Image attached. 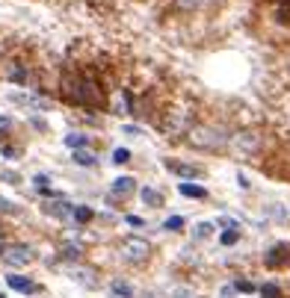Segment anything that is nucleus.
I'll return each mask as SVG.
<instances>
[{"label": "nucleus", "mask_w": 290, "mask_h": 298, "mask_svg": "<svg viewBox=\"0 0 290 298\" xmlns=\"http://www.w3.org/2000/svg\"><path fill=\"white\" fill-rule=\"evenodd\" d=\"M128 225H133V227H139V225H142V218H136V215H128Z\"/></svg>", "instance_id": "obj_28"}, {"label": "nucleus", "mask_w": 290, "mask_h": 298, "mask_svg": "<svg viewBox=\"0 0 290 298\" xmlns=\"http://www.w3.org/2000/svg\"><path fill=\"white\" fill-rule=\"evenodd\" d=\"M163 227H166V230H181L184 218H181V215H172V218H166V225H163Z\"/></svg>", "instance_id": "obj_20"}, {"label": "nucleus", "mask_w": 290, "mask_h": 298, "mask_svg": "<svg viewBox=\"0 0 290 298\" xmlns=\"http://www.w3.org/2000/svg\"><path fill=\"white\" fill-rule=\"evenodd\" d=\"M0 213H18V207H15V204H9L6 198H0Z\"/></svg>", "instance_id": "obj_25"}, {"label": "nucleus", "mask_w": 290, "mask_h": 298, "mask_svg": "<svg viewBox=\"0 0 290 298\" xmlns=\"http://www.w3.org/2000/svg\"><path fill=\"white\" fill-rule=\"evenodd\" d=\"M166 168L178 177H202V168L190 166V163H175V160H166Z\"/></svg>", "instance_id": "obj_6"}, {"label": "nucleus", "mask_w": 290, "mask_h": 298, "mask_svg": "<svg viewBox=\"0 0 290 298\" xmlns=\"http://www.w3.org/2000/svg\"><path fill=\"white\" fill-rule=\"evenodd\" d=\"M124 133H128V136H139V127H133V124H128V127H124Z\"/></svg>", "instance_id": "obj_27"}, {"label": "nucleus", "mask_w": 290, "mask_h": 298, "mask_svg": "<svg viewBox=\"0 0 290 298\" xmlns=\"http://www.w3.org/2000/svg\"><path fill=\"white\" fill-rule=\"evenodd\" d=\"M15 104H24V107H36V109H45L48 104L42 101V97H33V95H12Z\"/></svg>", "instance_id": "obj_11"}, {"label": "nucleus", "mask_w": 290, "mask_h": 298, "mask_svg": "<svg viewBox=\"0 0 290 298\" xmlns=\"http://www.w3.org/2000/svg\"><path fill=\"white\" fill-rule=\"evenodd\" d=\"M92 92V83H86V80H77V77H68L65 80V95H68V101H74V104H89V101H95V95H89Z\"/></svg>", "instance_id": "obj_3"}, {"label": "nucleus", "mask_w": 290, "mask_h": 298, "mask_svg": "<svg viewBox=\"0 0 290 298\" xmlns=\"http://www.w3.org/2000/svg\"><path fill=\"white\" fill-rule=\"evenodd\" d=\"M287 257H290V251L284 248V245H276V248H273V254H266V263H269V266H276V263L287 260Z\"/></svg>", "instance_id": "obj_13"}, {"label": "nucleus", "mask_w": 290, "mask_h": 298, "mask_svg": "<svg viewBox=\"0 0 290 298\" xmlns=\"http://www.w3.org/2000/svg\"><path fill=\"white\" fill-rule=\"evenodd\" d=\"M133 186H136V183H133V177L113 180V195H121V198H124V195H131V192H133Z\"/></svg>", "instance_id": "obj_8"}, {"label": "nucleus", "mask_w": 290, "mask_h": 298, "mask_svg": "<svg viewBox=\"0 0 290 298\" xmlns=\"http://www.w3.org/2000/svg\"><path fill=\"white\" fill-rule=\"evenodd\" d=\"M0 71L6 74V77H9V80H18V83H21V80H24V74H21V68H18V65H15V62H3V68H0Z\"/></svg>", "instance_id": "obj_15"}, {"label": "nucleus", "mask_w": 290, "mask_h": 298, "mask_svg": "<svg viewBox=\"0 0 290 298\" xmlns=\"http://www.w3.org/2000/svg\"><path fill=\"white\" fill-rule=\"evenodd\" d=\"M116 112H131V104H128V95L116 97Z\"/></svg>", "instance_id": "obj_22"}, {"label": "nucleus", "mask_w": 290, "mask_h": 298, "mask_svg": "<svg viewBox=\"0 0 290 298\" xmlns=\"http://www.w3.org/2000/svg\"><path fill=\"white\" fill-rule=\"evenodd\" d=\"M210 233H213V225H210V222H198V225H195V230H193L195 239H207Z\"/></svg>", "instance_id": "obj_16"}, {"label": "nucleus", "mask_w": 290, "mask_h": 298, "mask_svg": "<svg viewBox=\"0 0 290 298\" xmlns=\"http://www.w3.org/2000/svg\"><path fill=\"white\" fill-rule=\"evenodd\" d=\"M74 218L77 222H92V210L89 207H74Z\"/></svg>", "instance_id": "obj_18"}, {"label": "nucleus", "mask_w": 290, "mask_h": 298, "mask_svg": "<svg viewBox=\"0 0 290 298\" xmlns=\"http://www.w3.org/2000/svg\"><path fill=\"white\" fill-rule=\"evenodd\" d=\"M0 260L6 263V266H27V263L33 260V251L27 248V245H9V248L0 251Z\"/></svg>", "instance_id": "obj_4"}, {"label": "nucleus", "mask_w": 290, "mask_h": 298, "mask_svg": "<svg viewBox=\"0 0 290 298\" xmlns=\"http://www.w3.org/2000/svg\"><path fill=\"white\" fill-rule=\"evenodd\" d=\"M207 0H178V6L181 9H198V6H205Z\"/></svg>", "instance_id": "obj_21"}, {"label": "nucleus", "mask_w": 290, "mask_h": 298, "mask_svg": "<svg viewBox=\"0 0 290 298\" xmlns=\"http://www.w3.org/2000/svg\"><path fill=\"white\" fill-rule=\"evenodd\" d=\"M187 139H190V145H195V148H219V145L225 142V133L213 130V127H193Z\"/></svg>", "instance_id": "obj_1"}, {"label": "nucleus", "mask_w": 290, "mask_h": 298, "mask_svg": "<svg viewBox=\"0 0 290 298\" xmlns=\"http://www.w3.org/2000/svg\"><path fill=\"white\" fill-rule=\"evenodd\" d=\"M74 163L77 166H95V154L86 148H74Z\"/></svg>", "instance_id": "obj_10"}, {"label": "nucleus", "mask_w": 290, "mask_h": 298, "mask_svg": "<svg viewBox=\"0 0 290 298\" xmlns=\"http://www.w3.org/2000/svg\"><path fill=\"white\" fill-rule=\"evenodd\" d=\"M139 195H142V201L148 204V207H160V192H157V189H151V186H142V192H139Z\"/></svg>", "instance_id": "obj_14"}, {"label": "nucleus", "mask_w": 290, "mask_h": 298, "mask_svg": "<svg viewBox=\"0 0 290 298\" xmlns=\"http://www.w3.org/2000/svg\"><path fill=\"white\" fill-rule=\"evenodd\" d=\"M148 254H151V248H148V242H145V239H139V236L121 239V257H124V260L142 263V260H148Z\"/></svg>", "instance_id": "obj_2"}, {"label": "nucleus", "mask_w": 290, "mask_h": 298, "mask_svg": "<svg viewBox=\"0 0 290 298\" xmlns=\"http://www.w3.org/2000/svg\"><path fill=\"white\" fill-rule=\"evenodd\" d=\"M6 284L12 286V289H18V292H24V295H30V292H36V289H39L33 281H27V277H18V274H9V277H6Z\"/></svg>", "instance_id": "obj_7"}, {"label": "nucleus", "mask_w": 290, "mask_h": 298, "mask_svg": "<svg viewBox=\"0 0 290 298\" xmlns=\"http://www.w3.org/2000/svg\"><path fill=\"white\" fill-rule=\"evenodd\" d=\"M128 160H131V151H128V148H116V151H113V163H128Z\"/></svg>", "instance_id": "obj_19"}, {"label": "nucleus", "mask_w": 290, "mask_h": 298, "mask_svg": "<svg viewBox=\"0 0 290 298\" xmlns=\"http://www.w3.org/2000/svg\"><path fill=\"white\" fill-rule=\"evenodd\" d=\"M261 298H281V292H278L276 284H264L261 286Z\"/></svg>", "instance_id": "obj_17"}, {"label": "nucleus", "mask_w": 290, "mask_h": 298, "mask_svg": "<svg viewBox=\"0 0 290 298\" xmlns=\"http://www.w3.org/2000/svg\"><path fill=\"white\" fill-rule=\"evenodd\" d=\"M83 142H86L83 136H65V145H68V148H80Z\"/></svg>", "instance_id": "obj_24"}, {"label": "nucleus", "mask_w": 290, "mask_h": 298, "mask_svg": "<svg viewBox=\"0 0 290 298\" xmlns=\"http://www.w3.org/2000/svg\"><path fill=\"white\" fill-rule=\"evenodd\" d=\"M178 189H181V195H187V198H207L205 186H195V183H181Z\"/></svg>", "instance_id": "obj_9"}, {"label": "nucleus", "mask_w": 290, "mask_h": 298, "mask_svg": "<svg viewBox=\"0 0 290 298\" xmlns=\"http://www.w3.org/2000/svg\"><path fill=\"white\" fill-rule=\"evenodd\" d=\"M237 289H240V292H252L255 286L249 284V281H240V284H237Z\"/></svg>", "instance_id": "obj_26"}, {"label": "nucleus", "mask_w": 290, "mask_h": 298, "mask_svg": "<svg viewBox=\"0 0 290 298\" xmlns=\"http://www.w3.org/2000/svg\"><path fill=\"white\" fill-rule=\"evenodd\" d=\"M42 210H45V215H53V218H68L74 213V204H68L65 198H57V201L42 204Z\"/></svg>", "instance_id": "obj_5"}, {"label": "nucleus", "mask_w": 290, "mask_h": 298, "mask_svg": "<svg viewBox=\"0 0 290 298\" xmlns=\"http://www.w3.org/2000/svg\"><path fill=\"white\" fill-rule=\"evenodd\" d=\"M237 242V230H225L222 233V245H234Z\"/></svg>", "instance_id": "obj_23"}, {"label": "nucleus", "mask_w": 290, "mask_h": 298, "mask_svg": "<svg viewBox=\"0 0 290 298\" xmlns=\"http://www.w3.org/2000/svg\"><path fill=\"white\" fill-rule=\"evenodd\" d=\"M110 292H113L116 298H131L133 295V289L124 284V281H113V284H110Z\"/></svg>", "instance_id": "obj_12"}, {"label": "nucleus", "mask_w": 290, "mask_h": 298, "mask_svg": "<svg viewBox=\"0 0 290 298\" xmlns=\"http://www.w3.org/2000/svg\"><path fill=\"white\" fill-rule=\"evenodd\" d=\"M0 127H3V130H6V127H9V118H0Z\"/></svg>", "instance_id": "obj_29"}]
</instances>
